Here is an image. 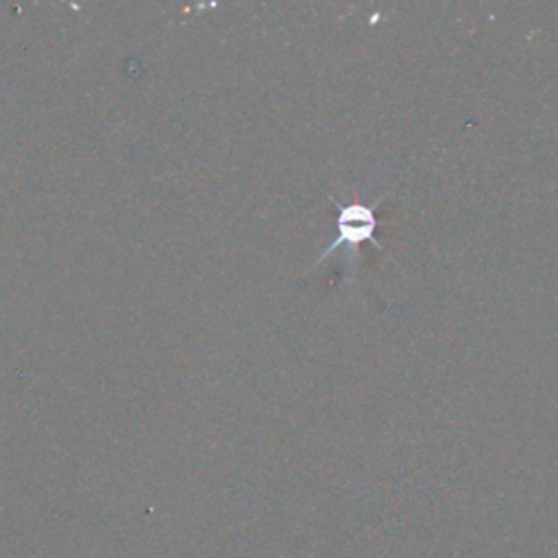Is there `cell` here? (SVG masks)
I'll return each instance as SVG.
<instances>
[{"label": "cell", "mask_w": 558, "mask_h": 558, "mask_svg": "<svg viewBox=\"0 0 558 558\" xmlns=\"http://www.w3.org/2000/svg\"><path fill=\"white\" fill-rule=\"evenodd\" d=\"M375 227H377V218H375V207H364V205H349L342 207L338 214V238L320 253L318 264L329 257L338 246H347L353 248L362 242L373 240L375 235Z\"/></svg>", "instance_id": "cell-1"}]
</instances>
